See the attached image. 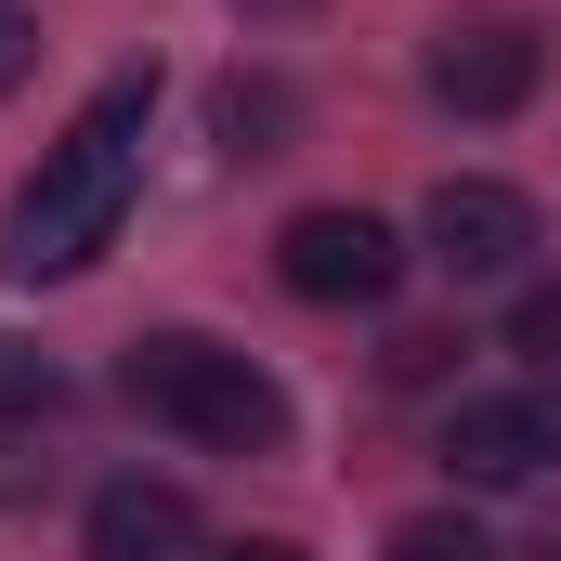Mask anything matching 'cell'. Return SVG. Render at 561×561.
<instances>
[{"mask_svg": "<svg viewBox=\"0 0 561 561\" xmlns=\"http://www.w3.org/2000/svg\"><path fill=\"white\" fill-rule=\"evenodd\" d=\"M523 249H536V209H523V183H444L431 196V262L457 287H496V275H523Z\"/></svg>", "mask_w": 561, "mask_h": 561, "instance_id": "6", "label": "cell"}, {"mask_svg": "<svg viewBox=\"0 0 561 561\" xmlns=\"http://www.w3.org/2000/svg\"><path fill=\"white\" fill-rule=\"evenodd\" d=\"M510 353H536V366H561V275H536L523 300H510Z\"/></svg>", "mask_w": 561, "mask_h": 561, "instance_id": "11", "label": "cell"}, {"mask_svg": "<svg viewBox=\"0 0 561 561\" xmlns=\"http://www.w3.org/2000/svg\"><path fill=\"white\" fill-rule=\"evenodd\" d=\"M131 405L157 431H183V444H209V457H275L287 444V392L236 353V340H196V327H157L131 340Z\"/></svg>", "mask_w": 561, "mask_h": 561, "instance_id": "2", "label": "cell"}, {"mask_svg": "<svg viewBox=\"0 0 561 561\" xmlns=\"http://www.w3.org/2000/svg\"><path fill=\"white\" fill-rule=\"evenodd\" d=\"M144 118H157V66H118V79L79 105V131L26 170V196H13V222H0V275L13 287L92 275V262L118 249L131 183H144Z\"/></svg>", "mask_w": 561, "mask_h": 561, "instance_id": "1", "label": "cell"}, {"mask_svg": "<svg viewBox=\"0 0 561 561\" xmlns=\"http://www.w3.org/2000/svg\"><path fill=\"white\" fill-rule=\"evenodd\" d=\"M249 13H313V0H249Z\"/></svg>", "mask_w": 561, "mask_h": 561, "instance_id": "14", "label": "cell"}, {"mask_svg": "<svg viewBox=\"0 0 561 561\" xmlns=\"http://www.w3.org/2000/svg\"><path fill=\"white\" fill-rule=\"evenodd\" d=\"M275 131H287L275 79H222V157H275Z\"/></svg>", "mask_w": 561, "mask_h": 561, "instance_id": "9", "label": "cell"}, {"mask_svg": "<svg viewBox=\"0 0 561 561\" xmlns=\"http://www.w3.org/2000/svg\"><path fill=\"white\" fill-rule=\"evenodd\" d=\"M379 561H496V536H483L470 510H419V523H392Z\"/></svg>", "mask_w": 561, "mask_h": 561, "instance_id": "8", "label": "cell"}, {"mask_svg": "<svg viewBox=\"0 0 561 561\" xmlns=\"http://www.w3.org/2000/svg\"><path fill=\"white\" fill-rule=\"evenodd\" d=\"M275 275L300 300H327V313H379L392 287H405V236L379 222V209H300L275 236Z\"/></svg>", "mask_w": 561, "mask_h": 561, "instance_id": "3", "label": "cell"}, {"mask_svg": "<svg viewBox=\"0 0 561 561\" xmlns=\"http://www.w3.org/2000/svg\"><path fill=\"white\" fill-rule=\"evenodd\" d=\"M444 470L470 496H510V483H549L561 470V419L536 392H457L444 405Z\"/></svg>", "mask_w": 561, "mask_h": 561, "instance_id": "4", "label": "cell"}, {"mask_svg": "<svg viewBox=\"0 0 561 561\" xmlns=\"http://www.w3.org/2000/svg\"><path fill=\"white\" fill-rule=\"evenodd\" d=\"M536 79H549V39L523 13H470L431 39V105H457V118H510V105H536Z\"/></svg>", "mask_w": 561, "mask_h": 561, "instance_id": "5", "label": "cell"}, {"mask_svg": "<svg viewBox=\"0 0 561 561\" xmlns=\"http://www.w3.org/2000/svg\"><path fill=\"white\" fill-rule=\"evenodd\" d=\"M26 66H39V13H26V0H0V92H13Z\"/></svg>", "mask_w": 561, "mask_h": 561, "instance_id": "12", "label": "cell"}, {"mask_svg": "<svg viewBox=\"0 0 561 561\" xmlns=\"http://www.w3.org/2000/svg\"><path fill=\"white\" fill-rule=\"evenodd\" d=\"M209 561H300L287 536H236V549H209Z\"/></svg>", "mask_w": 561, "mask_h": 561, "instance_id": "13", "label": "cell"}, {"mask_svg": "<svg viewBox=\"0 0 561 561\" xmlns=\"http://www.w3.org/2000/svg\"><path fill=\"white\" fill-rule=\"evenodd\" d=\"M92 561H196V496L157 470H118L92 496Z\"/></svg>", "mask_w": 561, "mask_h": 561, "instance_id": "7", "label": "cell"}, {"mask_svg": "<svg viewBox=\"0 0 561 561\" xmlns=\"http://www.w3.org/2000/svg\"><path fill=\"white\" fill-rule=\"evenodd\" d=\"M53 405H66V366L39 340H0V419H53Z\"/></svg>", "mask_w": 561, "mask_h": 561, "instance_id": "10", "label": "cell"}]
</instances>
